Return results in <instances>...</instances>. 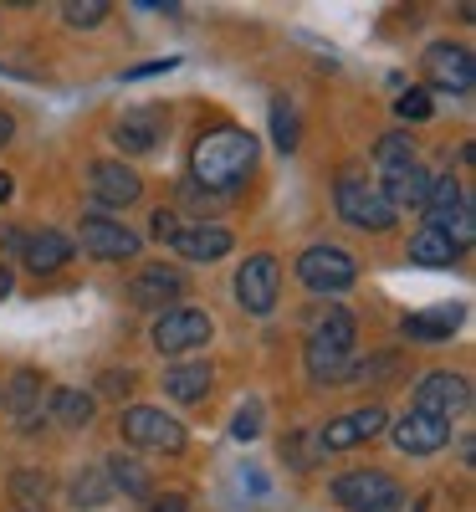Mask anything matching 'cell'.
<instances>
[{"instance_id": "8992f818", "label": "cell", "mask_w": 476, "mask_h": 512, "mask_svg": "<svg viewBox=\"0 0 476 512\" xmlns=\"http://www.w3.org/2000/svg\"><path fill=\"white\" fill-rule=\"evenodd\" d=\"M297 277L313 292H343L354 287V256L343 246H308L297 256Z\"/></svg>"}, {"instance_id": "1f68e13d", "label": "cell", "mask_w": 476, "mask_h": 512, "mask_svg": "<svg viewBox=\"0 0 476 512\" xmlns=\"http://www.w3.org/2000/svg\"><path fill=\"white\" fill-rule=\"evenodd\" d=\"M11 492L21 497V502H47V492H52V482L41 477V472H21L16 482H11Z\"/></svg>"}, {"instance_id": "ab89813d", "label": "cell", "mask_w": 476, "mask_h": 512, "mask_svg": "<svg viewBox=\"0 0 476 512\" xmlns=\"http://www.w3.org/2000/svg\"><path fill=\"white\" fill-rule=\"evenodd\" d=\"M11 134H16V123H11V113H0V144H11Z\"/></svg>"}, {"instance_id": "f1b7e54d", "label": "cell", "mask_w": 476, "mask_h": 512, "mask_svg": "<svg viewBox=\"0 0 476 512\" xmlns=\"http://www.w3.org/2000/svg\"><path fill=\"white\" fill-rule=\"evenodd\" d=\"M395 369H400V359H395V354H374V359H364V364H349V369H343V379H338V384H364V379L395 374Z\"/></svg>"}, {"instance_id": "5b68a950", "label": "cell", "mask_w": 476, "mask_h": 512, "mask_svg": "<svg viewBox=\"0 0 476 512\" xmlns=\"http://www.w3.org/2000/svg\"><path fill=\"white\" fill-rule=\"evenodd\" d=\"M277 287H282L277 256L256 251V256H246V267L236 272V303H241L246 313H272V308H277Z\"/></svg>"}, {"instance_id": "8d00e7d4", "label": "cell", "mask_w": 476, "mask_h": 512, "mask_svg": "<svg viewBox=\"0 0 476 512\" xmlns=\"http://www.w3.org/2000/svg\"><path fill=\"white\" fill-rule=\"evenodd\" d=\"M169 67H175V62H144V67H134V72H128V82H139V77H154V72H169Z\"/></svg>"}, {"instance_id": "e575fe53", "label": "cell", "mask_w": 476, "mask_h": 512, "mask_svg": "<svg viewBox=\"0 0 476 512\" xmlns=\"http://www.w3.org/2000/svg\"><path fill=\"white\" fill-rule=\"evenodd\" d=\"M154 236H159V241H175V236H180L175 210H154Z\"/></svg>"}, {"instance_id": "9a60e30c", "label": "cell", "mask_w": 476, "mask_h": 512, "mask_svg": "<svg viewBox=\"0 0 476 512\" xmlns=\"http://www.w3.org/2000/svg\"><path fill=\"white\" fill-rule=\"evenodd\" d=\"M384 175V185H379V195L389 200V205H425V195H430V185H436V175L420 164V159H410V164H395V169H379Z\"/></svg>"}, {"instance_id": "ba28073f", "label": "cell", "mask_w": 476, "mask_h": 512, "mask_svg": "<svg viewBox=\"0 0 476 512\" xmlns=\"http://www.w3.org/2000/svg\"><path fill=\"white\" fill-rule=\"evenodd\" d=\"M154 349L159 354H185V349H200L210 338V318L200 308H169L159 323H154Z\"/></svg>"}, {"instance_id": "d6986e66", "label": "cell", "mask_w": 476, "mask_h": 512, "mask_svg": "<svg viewBox=\"0 0 476 512\" xmlns=\"http://www.w3.org/2000/svg\"><path fill=\"white\" fill-rule=\"evenodd\" d=\"M21 256H26V267H31V272H57V267H67L72 241L57 236V231H36V236H26Z\"/></svg>"}, {"instance_id": "9c48e42d", "label": "cell", "mask_w": 476, "mask_h": 512, "mask_svg": "<svg viewBox=\"0 0 476 512\" xmlns=\"http://www.w3.org/2000/svg\"><path fill=\"white\" fill-rule=\"evenodd\" d=\"M466 400H471L466 379H461V374H451V369H436V374H425V379L415 384V410H425V415L451 420V415H461V410H466Z\"/></svg>"}, {"instance_id": "4316f807", "label": "cell", "mask_w": 476, "mask_h": 512, "mask_svg": "<svg viewBox=\"0 0 476 512\" xmlns=\"http://www.w3.org/2000/svg\"><path fill=\"white\" fill-rule=\"evenodd\" d=\"M52 415L67 420V425H88V420H93V395H82V390H57V395H52Z\"/></svg>"}, {"instance_id": "83f0119b", "label": "cell", "mask_w": 476, "mask_h": 512, "mask_svg": "<svg viewBox=\"0 0 476 512\" xmlns=\"http://www.w3.org/2000/svg\"><path fill=\"white\" fill-rule=\"evenodd\" d=\"M272 139L277 149H297V113L287 98H272Z\"/></svg>"}, {"instance_id": "d4e9b609", "label": "cell", "mask_w": 476, "mask_h": 512, "mask_svg": "<svg viewBox=\"0 0 476 512\" xmlns=\"http://www.w3.org/2000/svg\"><path fill=\"white\" fill-rule=\"evenodd\" d=\"M103 472H108V482H113V487H123L128 497H149V472H144L139 461H128V456H113V461L103 466Z\"/></svg>"}, {"instance_id": "60d3db41", "label": "cell", "mask_w": 476, "mask_h": 512, "mask_svg": "<svg viewBox=\"0 0 476 512\" xmlns=\"http://www.w3.org/2000/svg\"><path fill=\"white\" fill-rule=\"evenodd\" d=\"M0 297H11V267H0Z\"/></svg>"}, {"instance_id": "6da1fadb", "label": "cell", "mask_w": 476, "mask_h": 512, "mask_svg": "<svg viewBox=\"0 0 476 512\" xmlns=\"http://www.w3.org/2000/svg\"><path fill=\"white\" fill-rule=\"evenodd\" d=\"M256 169V139L246 128H210L190 154V175L205 190H236Z\"/></svg>"}, {"instance_id": "4dcf8cb0", "label": "cell", "mask_w": 476, "mask_h": 512, "mask_svg": "<svg viewBox=\"0 0 476 512\" xmlns=\"http://www.w3.org/2000/svg\"><path fill=\"white\" fill-rule=\"evenodd\" d=\"M67 26H98L103 16H108V6H103V0H67Z\"/></svg>"}, {"instance_id": "277c9868", "label": "cell", "mask_w": 476, "mask_h": 512, "mask_svg": "<svg viewBox=\"0 0 476 512\" xmlns=\"http://www.w3.org/2000/svg\"><path fill=\"white\" fill-rule=\"evenodd\" d=\"M338 216L354 221L359 231H389L395 226V205H389L374 185H364L359 175H343L338 180Z\"/></svg>"}, {"instance_id": "8fae6325", "label": "cell", "mask_w": 476, "mask_h": 512, "mask_svg": "<svg viewBox=\"0 0 476 512\" xmlns=\"http://www.w3.org/2000/svg\"><path fill=\"white\" fill-rule=\"evenodd\" d=\"M384 425H389V415H384L379 405H369V410H349V415H338V420H328V425H323L318 446H323V451H349V446L374 441V436L384 431Z\"/></svg>"}, {"instance_id": "7402d4cb", "label": "cell", "mask_w": 476, "mask_h": 512, "mask_svg": "<svg viewBox=\"0 0 476 512\" xmlns=\"http://www.w3.org/2000/svg\"><path fill=\"white\" fill-rule=\"evenodd\" d=\"M36 405H41V374H36V369H16L11 384H6V410H11L16 420H31Z\"/></svg>"}, {"instance_id": "7a4b0ae2", "label": "cell", "mask_w": 476, "mask_h": 512, "mask_svg": "<svg viewBox=\"0 0 476 512\" xmlns=\"http://www.w3.org/2000/svg\"><path fill=\"white\" fill-rule=\"evenodd\" d=\"M349 349H354V318L343 313V308H333L318 328H313V338H308V374L313 379H343V369H349Z\"/></svg>"}, {"instance_id": "836d02e7", "label": "cell", "mask_w": 476, "mask_h": 512, "mask_svg": "<svg viewBox=\"0 0 476 512\" xmlns=\"http://www.w3.org/2000/svg\"><path fill=\"white\" fill-rule=\"evenodd\" d=\"M395 113H400V118H415V123H420V118H430V98H425L420 88H410V93H405V98L395 103Z\"/></svg>"}, {"instance_id": "44dd1931", "label": "cell", "mask_w": 476, "mask_h": 512, "mask_svg": "<svg viewBox=\"0 0 476 512\" xmlns=\"http://www.w3.org/2000/svg\"><path fill=\"white\" fill-rule=\"evenodd\" d=\"M210 364H175L164 374V390L175 395V400H185V405H195V400H205L210 395Z\"/></svg>"}, {"instance_id": "e0dca14e", "label": "cell", "mask_w": 476, "mask_h": 512, "mask_svg": "<svg viewBox=\"0 0 476 512\" xmlns=\"http://www.w3.org/2000/svg\"><path fill=\"white\" fill-rule=\"evenodd\" d=\"M180 256H190V262H221V256L231 251V231L226 226H180V236L169 241Z\"/></svg>"}, {"instance_id": "52a82bcc", "label": "cell", "mask_w": 476, "mask_h": 512, "mask_svg": "<svg viewBox=\"0 0 476 512\" xmlns=\"http://www.w3.org/2000/svg\"><path fill=\"white\" fill-rule=\"evenodd\" d=\"M118 425H123V441H134V446H154V451H180L185 446V425L169 420L164 410H149V405L123 410Z\"/></svg>"}, {"instance_id": "d590c367", "label": "cell", "mask_w": 476, "mask_h": 512, "mask_svg": "<svg viewBox=\"0 0 476 512\" xmlns=\"http://www.w3.org/2000/svg\"><path fill=\"white\" fill-rule=\"evenodd\" d=\"M128 384H134V374H128V369L118 374V369H113V374H103L98 390H103V395H128Z\"/></svg>"}, {"instance_id": "30bf717a", "label": "cell", "mask_w": 476, "mask_h": 512, "mask_svg": "<svg viewBox=\"0 0 476 512\" xmlns=\"http://www.w3.org/2000/svg\"><path fill=\"white\" fill-rule=\"evenodd\" d=\"M77 236H82V251L98 256V262H123V256H139V236L128 231V226H118V221H108V216H88V221L77 226Z\"/></svg>"}, {"instance_id": "3957f363", "label": "cell", "mask_w": 476, "mask_h": 512, "mask_svg": "<svg viewBox=\"0 0 476 512\" xmlns=\"http://www.w3.org/2000/svg\"><path fill=\"white\" fill-rule=\"evenodd\" d=\"M333 497L349 512H400L405 507V487L389 472H349L333 482Z\"/></svg>"}, {"instance_id": "2e32d148", "label": "cell", "mask_w": 476, "mask_h": 512, "mask_svg": "<svg viewBox=\"0 0 476 512\" xmlns=\"http://www.w3.org/2000/svg\"><path fill=\"white\" fill-rule=\"evenodd\" d=\"M180 292H185V277H180L175 267H164V262L144 267V272L134 277V287H128V297H134L139 308H164V303H175Z\"/></svg>"}, {"instance_id": "5bb4252c", "label": "cell", "mask_w": 476, "mask_h": 512, "mask_svg": "<svg viewBox=\"0 0 476 512\" xmlns=\"http://www.w3.org/2000/svg\"><path fill=\"white\" fill-rule=\"evenodd\" d=\"M88 190H93V200H103V205H134L139 200V175L128 164H113V159H98L93 169H88Z\"/></svg>"}, {"instance_id": "4fadbf2b", "label": "cell", "mask_w": 476, "mask_h": 512, "mask_svg": "<svg viewBox=\"0 0 476 512\" xmlns=\"http://www.w3.org/2000/svg\"><path fill=\"white\" fill-rule=\"evenodd\" d=\"M451 441V420L441 415H425V410H410L405 420H395V446L410 451V456H430Z\"/></svg>"}, {"instance_id": "d6a6232c", "label": "cell", "mask_w": 476, "mask_h": 512, "mask_svg": "<svg viewBox=\"0 0 476 512\" xmlns=\"http://www.w3.org/2000/svg\"><path fill=\"white\" fill-rule=\"evenodd\" d=\"M236 441H251V436H262V405H241L236 410Z\"/></svg>"}, {"instance_id": "f546056e", "label": "cell", "mask_w": 476, "mask_h": 512, "mask_svg": "<svg viewBox=\"0 0 476 512\" xmlns=\"http://www.w3.org/2000/svg\"><path fill=\"white\" fill-rule=\"evenodd\" d=\"M374 159H379V169H395V164H410L415 154H410V139L405 134H384L374 144Z\"/></svg>"}, {"instance_id": "ac0fdd59", "label": "cell", "mask_w": 476, "mask_h": 512, "mask_svg": "<svg viewBox=\"0 0 476 512\" xmlns=\"http://www.w3.org/2000/svg\"><path fill=\"white\" fill-rule=\"evenodd\" d=\"M461 323V308H436V313H405L400 333L415 338V344H446Z\"/></svg>"}, {"instance_id": "603a6c76", "label": "cell", "mask_w": 476, "mask_h": 512, "mask_svg": "<svg viewBox=\"0 0 476 512\" xmlns=\"http://www.w3.org/2000/svg\"><path fill=\"white\" fill-rule=\"evenodd\" d=\"M410 262H420V267H451V262H456V246H451L436 226H425V231L410 241Z\"/></svg>"}, {"instance_id": "74e56055", "label": "cell", "mask_w": 476, "mask_h": 512, "mask_svg": "<svg viewBox=\"0 0 476 512\" xmlns=\"http://www.w3.org/2000/svg\"><path fill=\"white\" fill-rule=\"evenodd\" d=\"M149 512H185V497H175V492H169V497H159Z\"/></svg>"}, {"instance_id": "cb8c5ba5", "label": "cell", "mask_w": 476, "mask_h": 512, "mask_svg": "<svg viewBox=\"0 0 476 512\" xmlns=\"http://www.w3.org/2000/svg\"><path fill=\"white\" fill-rule=\"evenodd\" d=\"M461 200H466V195H461V180H456V175H436V185H430V195H425V205H420V210L430 216V226H441Z\"/></svg>"}, {"instance_id": "f35d334b", "label": "cell", "mask_w": 476, "mask_h": 512, "mask_svg": "<svg viewBox=\"0 0 476 512\" xmlns=\"http://www.w3.org/2000/svg\"><path fill=\"white\" fill-rule=\"evenodd\" d=\"M0 246H6V251H21L26 236H21V231H0Z\"/></svg>"}, {"instance_id": "ffe728a7", "label": "cell", "mask_w": 476, "mask_h": 512, "mask_svg": "<svg viewBox=\"0 0 476 512\" xmlns=\"http://www.w3.org/2000/svg\"><path fill=\"white\" fill-rule=\"evenodd\" d=\"M154 134H159V118L154 113H123L113 123V144L123 154H149L154 149Z\"/></svg>"}, {"instance_id": "7c38bea8", "label": "cell", "mask_w": 476, "mask_h": 512, "mask_svg": "<svg viewBox=\"0 0 476 512\" xmlns=\"http://www.w3.org/2000/svg\"><path fill=\"white\" fill-rule=\"evenodd\" d=\"M425 77L436 82V88H446V93H471L476 62H471L466 47H451V41H441V47L425 52Z\"/></svg>"}, {"instance_id": "484cf974", "label": "cell", "mask_w": 476, "mask_h": 512, "mask_svg": "<svg viewBox=\"0 0 476 512\" xmlns=\"http://www.w3.org/2000/svg\"><path fill=\"white\" fill-rule=\"evenodd\" d=\"M108 492H113V482H108L103 466H88V472L72 482V502H77V507H103Z\"/></svg>"}, {"instance_id": "b9f144b4", "label": "cell", "mask_w": 476, "mask_h": 512, "mask_svg": "<svg viewBox=\"0 0 476 512\" xmlns=\"http://www.w3.org/2000/svg\"><path fill=\"white\" fill-rule=\"evenodd\" d=\"M11 190H16V185H11V175H0V205L11 200Z\"/></svg>"}]
</instances>
